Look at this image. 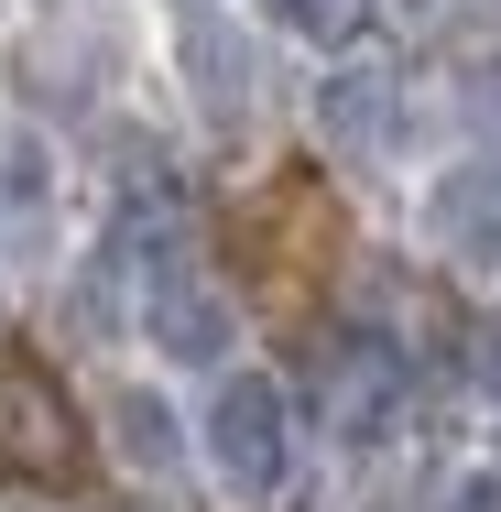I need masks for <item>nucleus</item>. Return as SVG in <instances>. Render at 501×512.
I'll list each match as a JSON object with an SVG mask.
<instances>
[{
    "mask_svg": "<svg viewBox=\"0 0 501 512\" xmlns=\"http://www.w3.org/2000/svg\"><path fill=\"white\" fill-rule=\"evenodd\" d=\"M197 458H207V480L229 502H284V480H295V393L273 371H240L229 360L207 414H197Z\"/></svg>",
    "mask_w": 501,
    "mask_h": 512,
    "instance_id": "nucleus-1",
    "label": "nucleus"
},
{
    "mask_svg": "<svg viewBox=\"0 0 501 512\" xmlns=\"http://www.w3.org/2000/svg\"><path fill=\"white\" fill-rule=\"evenodd\" d=\"M403 349L393 338H371V327H338L327 349H316V425L338 436V447H382L403 425Z\"/></svg>",
    "mask_w": 501,
    "mask_h": 512,
    "instance_id": "nucleus-2",
    "label": "nucleus"
},
{
    "mask_svg": "<svg viewBox=\"0 0 501 512\" xmlns=\"http://www.w3.org/2000/svg\"><path fill=\"white\" fill-rule=\"evenodd\" d=\"M142 338H153L175 371H229V349H240V306L207 284V262L164 251V262H142Z\"/></svg>",
    "mask_w": 501,
    "mask_h": 512,
    "instance_id": "nucleus-3",
    "label": "nucleus"
},
{
    "mask_svg": "<svg viewBox=\"0 0 501 512\" xmlns=\"http://www.w3.org/2000/svg\"><path fill=\"white\" fill-rule=\"evenodd\" d=\"M414 229L447 273H501V164L469 153V164H436L425 197H414Z\"/></svg>",
    "mask_w": 501,
    "mask_h": 512,
    "instance_id": "nucleus-4",
    "label": "nucleus"
},
{
    "mask_svg": "<svg viewBox=\"0 0 501 512\" xmlns=\"http://www.w3.org/2000/svg\"><path fill=\"white\" fill-rule=\"evenodd\" d=\"M66 218V164L33 120H0V262H44Z\"/></svg>",
    "mask_w": 501,
    "mask_h": 512,
    "instance_id": "nucleus-5",
    "label": "nucleus"
},
{
    "mask_svg": "<svg viewBox=\"0 0 501 512\" xmlns=\"http://www.w3.org/2000/svg\"><path fill=\"white\" fill-rule=\"evenodd\" d=\"M403 131V88L393 66H371V55H349V66H327L316 77V142L327 153H349V164H382Z\"/></svg>",
    "mask_w": 501,
    "mask_h": 512,
    "instance_id": "nucleus-6",
    "label": "nucleus"
},
{
    "mask_svg": "<svg viewBox=\"0 0 501 512\" xmlns=\"http://www.w3.org/2000/svg\"><path fill=\"white\" fill-rule=\"evenodd\" d=\"M175 66H186V99H197L218 131L251 109V33H240L229 11H207V0L175 11Z\"/></svg>",
    "mask_w": 501,
    "mask_h": 512,
    "instance_id": "nucleus-7",
    "label": "nucleus"
},
{
    "mask_svg": "<svg viewBox=\"0 0 501 512\" xmlns=\"http://www.w3.org/2000/svg\"><path fill=\"white\" fill-rule=\"evenodd\" d=\"M109 447H120V469H142V480H175V458H186V425L175 404L153 393V382H109Z\"/></svg>",
    "mask_w": 501,
    "mask_h": 512,
    "instance_id": "nucleus-8",
    "label": "nucleus"
},
{
    "mask_svg": "<svg viewBox=\"0 0 501 512\" xmlns=\"http://www.w3.org/2000/svg\"><path fill=\"white\" fill-rule=\"evenodd\" d=\"M0 404H11V447H22L33 469H55V458H66V414H55V393H44L33 371H11V382H0Z\"/></svg>",
    "mask_w": 501,
    "mask_h": 512,
    "instance_id": "nucleus-9",
    "label": "nucleus"
},
{
    "mask_svg": "<svg viewBox=\"0 0 501 512\" xmlns=\"http://www.w3.org/2000/svg\"><path fill=\"white\" fill-rule=\"evenodd\" d=\"M360 11H371V0H262V33H284V44H316V55H338V44L360 33Z\"/></svg>",
    "mask_w": 501,
    "mask_h": 512,
    "instance_id": "nucleus-10",
    "label": "nucleus"
},
{
    "mask_svg": "<svg viewBox=\"0 0 501 512\" xmlns=\"http://www.w3.org/2000/svg\"><path fill=\"white\" fill-rule=\"evenodd\" d=\"M458 109H469L480 131H501V33H491V44H469V55H458Z\"/></svg>",
    "mask_w": 501,
    "mask_h": 512,
    "instance_id": "nucleus-11",
    "label": "nucleus"
},
{
    "mask_svg": "<svg viewBox=\"0 0 501 512\" xmlns=\"http://www.w3.org/2000/svg\"><path fill=\"white\" fill-rule=\"evenodd\" d=\"M436 512H501V458H480V469H458V480L436 491Z\"/></svg>",
    "mask_w": 501,
    "mask_h": 512,
    "instance_id": "nucleus-12",
    "label": "nucleus"
},
{
    "mask_svg": "<svg viewBox=\"0 0 501 512\" xmlns=\"http://www.w3.org/2000/svg\"><path fill=\"white\" fill-rule=\"evenodd\" d=\"M382 11H393L403 33H447V22H458V0H382Z\"/></svg>",
    "mask_w": 501,
    "mask_h": 512,
    "instance_id": "nucleus-13",
    "label": "nucleus"
}]
</instances>
